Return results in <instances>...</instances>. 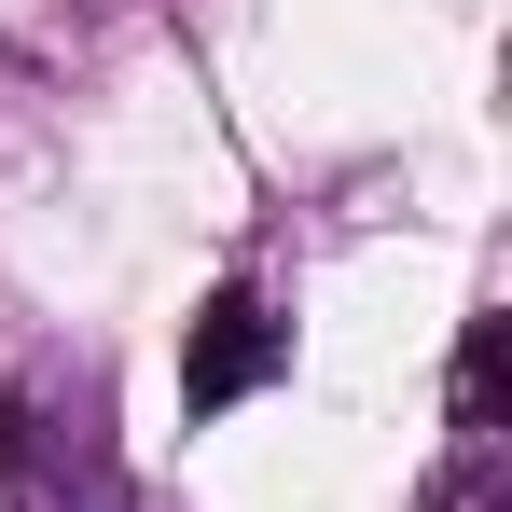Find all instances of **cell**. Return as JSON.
Segmentation results:
<instances>
[{
	"instance_id": "cell-1",
	"label": "cell",
	"mask_w": 512,
	"mask_h": 512,
	"mask_svg": "<svg viewBox=\"0 0 512 512\" xmlns=\"http://www.w3.org/2000/svg\"><path fill=\"white\" fill-rule=\"evenodd\" d=\"M0 512H125L111 402L84 360H28L0 388Z\"/></svg>"
},
{
	"instance_id": "cell-4",
	"label": "cell",
	"mask_w": 512,
	"mask_h": 512,
	"mask_svg": "<svg viewBox=\"0 0 512 512\" xmlns=\"http://www.w3.org/2000/svg\"><path fill=\"white\" fill-rule=\"evenodd\" d=\"M443 512H485V485H471V471H457V485H443Z\"/></svg>"
},
{
	"instance_id": "cell-3",
	"label": "cell",
	"mask_w": 512,
	"mask_h": 512,
	"mask_svg": "<svg viewBox=\"0 0 512 512\" xmlns=\"http://www.w3.org/2000/svg\"><path fill=\"white\" fill-rule=\"evenodd\" d=\"M499 416V319H471V346H457V429Z\"/></svg>"
},
{
	"instance_id": "cell-2",
	"label": "cell",
	"mask_w": 512,
	"mask_h": 512,
	"mask_svg": "<svg viewBox=\"0 0 512 512\" xmlns=\"http://www.w3.org/2000/svg\"><path fill=\"white\" fill-rule=\"evenodd\" d=\"M263 374H291V319L236 277V291H208V319H194V346H180V402L222 416V402H250Z\"/></svg>"
}]
</instances>
